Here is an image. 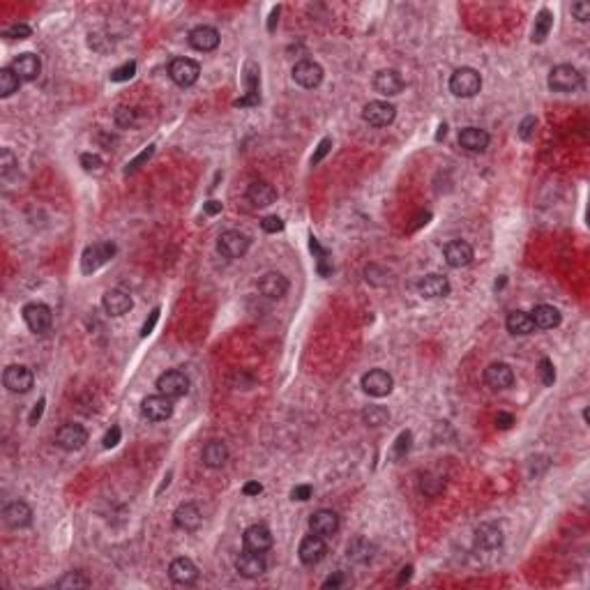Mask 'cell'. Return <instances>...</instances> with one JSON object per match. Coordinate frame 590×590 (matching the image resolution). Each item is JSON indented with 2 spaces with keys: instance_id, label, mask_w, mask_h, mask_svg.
Here are the masks:
<instances>
[{
  "instance_id": "9",
  "label": "cell",
  "mask_w": 590,
  "mask_h": 590,
  "mask_svg": "<svg viewBox=\"0 0 590 590\" xmlns=\"http://www.w3.org/2000/svg\"><path fill=\"white\" fill-rule=\"evenodd\" d=\"M55 442L58 447H62L65 452H77L88 442V431L81 427V424H62V427L55 431Z\"/></svg>"
},
{
  "instance_id": "47",
  "label": "cell",
  "mask_w": 590,
  "mask_h": 590,
  "mask_svg": "<svg viewBox=\"0 0 590 590\" xmlns=\"http://www.w3.org/2000/svg\"><path fill=\"white\" fill-rule=\"evenodd\" d=\"M535 132H538V118L525 116L521 120V125H519V136L523 138V141H530V138L535 136Z\"/></svg>"
},
{
  "instance_id": "14",
  "label": "cell",
  "mask_w": 590,
  "mask_h": 590,
  "mask_svg": "<svg viewBox=\"0 0 590 590\" xmlns=\"http://www.w3.org/2000/svg\"><path fill=\"white\" fill-rule=\"evenodd\" d=\"M325 553H328V547H325V538H318V535H309V538H304L300 542V551H298V556L300 560L304 562V565H318V562L325 558Z\"/></svg>"
},
{
  "instance_id": "21",
  "label": "cell",
  "mask_w": 590,
  "mask_h": 590,
  "mask_svg": "<svg viewBox=\"0 0 590 590\" xmlns=\"http://www.w3.org/2000/svg\"><path fill=\"white\" fill-rule=\"evenodd\" d=\"M403 79H401V74L396 72V69H381L374 77V88L378 95H383V97H394V95H399V92L403 90Z\"/></svg>"
},
{
  "instance_id": "30",
  "label": "cell",
  "mask_w": 590,
  "mask_h": 590,
  "mask_svg": "<svg viewBox=\"0 0 590 590\" xmlns=\"http://www.w3.org/2000/svg\"><path fill=\"white\" fill-rule=\"evenodd\" d=\"M503 544V530L496 523H482L475 530V547L484 551H496Z\"/></svg>"
},
{
  "instance_id": "15",
  "label": "cell",
  "mask_w": 590,
  "mask_h": 590,
  "mask_svg": "<svg viewBox=\"0 0 590 590\" xmlns=\"http://www.w3.org/2000/svg\"><path fill=\"white\" fill-rule=\"evenodd\" d=\"M173 523H175V528H180L184 533H194L201 528L203 514L194 503H182V505H178V510L173 512Z\"/></svg>"
},
{
  "instance_id": "58",
  "label": "cell",
  "mask_w": 590,
  "mask_h": 590,
  "mask_svg": "<svg viewBox=\"0 0 590 590\" xmlns=\"http://www.w3.org/2000/svg\"><path fill=\"white\" fill-rule=\"evenodd\" d=\"M44 403H46V399L42 396V399L35 403V408H33V413H30V418H28V422H30V424H37V420H40V418H42V413H44Z\"/></svg>"
},
{
  "instance_id": "51",
  "label": "cell",
  "mask_w": 590,
  "mask_h": 590,
  "mask_svg": "<svg viewBox=\"0 0 590 590\" xmlns=\"http://www.w3.org/2000/svg\"><path fill=\"white\" fill-rule=\"evenodd\" d=\"M261 228L265 230V233H282V230H284V221H282V217H277V215L263 217Z\"/></svg>"
},
{
  "instance_id": "2",
  "label": "cell",
  "mask_w": 590,
  "mask_h": 590,
  "mask_svg": "<svg viewBox=\"0 0 590 590\" xmlns=\"http://www.w3.org/2000/svg\"><path fill=\"white\" fill-rule=\"evenodd\" d=\"M116 256V245L106 240V243H95L83 249L81 254V272L83 274H92L97 272L101 265H106L111 258Z\"/></svg>"
},
{
  "instance_id": "8",
  "label": "cell",
  "mask_w": 590,
  "mask_h": 590,
  "mask_svg": "<svg viewBox=\"0 0 590 590\" xmlns=\"http://www.w3.org/2000/svg\"><path fill=\"white\" fill-rule=\"evenodd\" d=\"M249 249V238L240 230H224L217 240V252L224 258H243Z\"/></svg>"
},
{
  "instance_id": "22",
  "label": "cell",
  "mask_w": 590,
  "mask_h": 590,
  "mask_svg": "<svg viewBox=\"0 0 590 590\" xmlns=\"http://www.w3.org/2000/svg\"><path fill=\"white\" fill-rule=\"evenodd\" d=\"M309 528L313 535H318V538H332V535L339 530V516L332 510H318L311 514Z\"/></svg>"
},
{
  "instance_id": "40",
  "label": "cell",
  "mask_w": 590,
  "mask_h": 590,
  "mask_svg": "<svg viewBox=\"0 0 590 590\" xmlns=\"http://www.w3.org/2000/svg\"><path fill=\"white\" fill-rule=\"evenodd\" d=\"M420 489H422V494H427V496H438L442 489H445V479L442 477H436V475H422V482H420Z\"/></svg>"
},
{
  "instance_id": "29",
  "label": "cell",
  "mask_w": 590,
  "mask_h": 590,
  "mask_svg": "<svg viewBox=\"0 0 590 590\" xmlns=\"http://www.w3.org/2000/svg\"><path fill=\"white\" fill-rule=\"evenodd\" d=\"M418 291L422 298H427V300L445 298L450 293V282H447V277H442V274H427L418 284Z\"/></svg>"
},
{
  "instance_id": "7",
  "label": "cell",
  "mask_w": 590,
  "mask_h": 590,
  "mask_svg": "<svg viewBox=\"0 0 590 590\" xmlns=\"http://www.w3.org/2000/svg\"><path fill=\"white\" fill-rule=\"evenodd\" d=\"M23 321H26V325L30 328V332H35V335H44V332L53 325V313L46 304L30 302L23 307Z\"/></svg>"
},
{
  "instance_id": "16",
  "label": "cell",
  "mask_w": 590,
  "mask_h": 590,
  "mask_svg": "<svg viewBox=\"0 0 590 590\" xmlns=\"http://www.w3.org/2000/svg\"><path fill=\"white\" fill-rule=\"evenodd\" d=\"M169 579L178 586H191L199 579V567L194 565L191 558H175L169 565Z\"/></svg>"
},
{
  "instance_id": "41",
  "label": "cell",
  "mask_w": 590,
  "mask_h": 590,
  "mask_svg": "<svg viewBox=\"0 0 590 590\" xmlns=\"http://www.w3.org/2000/svg\"><path fill=\"white\" fill-rule=\"evenodd\" d=\"M90 586V579L83 574V572H67L60 581H58V588H88Z\"/></svg>"
},
{
  "instance_id": "62",
  "label": "cell",
  "mask_w": 590,
  "mask_h": 590,
  "mask_svg": "<svg viewBox=\"0 0 590 590\" xmlns=\"http://www.w3.org/2000/svg\"><path fill=\"white\" fill-rule=\"evenodd\" d=\"M411 572H413V567H411V565H408V567H403V569H401V577H399V581H396V586H403L406 581L411 579Z\"/></svg>"
},
{
  "instance_id": "34",
  "label": "cell",
  "mask_w": 590,
  "mask_h": 590,
  "mask_svg": "<svg viewBox=\"0 0 590 590\" xmlns=\"http://www.w3.org/2000/svg\"><path fill=\"white\" fill-rule=\"evenodd\" d=\"M530 318H533V325L540 330H553L560 325V311L556 307H551V304H540V307H535Z\"/></svg>"
},
{
  "instance_id": "49",
  "label": "cell",
  "mask_w": 590,
  "mask_h": 590,
  "mask_svg": "<svg viewBox=\"0 0 590 590\" xmlns=\"http://www.w3.org/2000/svg\"><path fill=\"white\" fill-rule=\"evenodd\" d=\"M152 155H155V145L150 143V145H148V148H145V150H143L141 155H138V157H134V160L127 164L125 173H134V171H138V169H141V166H143V164H145L148 160H150Z\"/></svg>"
},
{
  "instance_id": "6",
  "label": "cell",
  "mask_w": 590,
  "mask_h": 590,
  "mask_svg": "<svg viewBox=\"0 0 590 590\" xmlns=\"http://www.w3.org/2000/svg\"><path fill=\"white\" fill-rule=\"evenodd\" d=\"M169 77L173 79V83H178L180 88H189L199 81L201 67H199V62L191 58H175L169 65Z\"/></svg>"
},
{
  "instance_id": "57",
  "label": "cell",
  "mask_w": 590,
  "mask_h": 590,
  "mask_svg": "<svg viewBox=\"0 0 590 590\" xmlns=\"http://www.w3.org/2000/svg\"><path fill=\"white\" fill-rule=\"evenodd\" d=\"M514 424V415H510V413H498L496 415V427L498 429H510Z\"/></svg>"
},
{
  "instance_id": "24",
  "label": "cell",
  "mask_w": 590,
  "mask_h": 590,
  "mask_svg": "<svg viewBox=\"0 0 590 590\" xmlns=\"http://www.w3.org/2000/svg\"><path fill=\"white\" fill-rule=\"evenodd\" d=\"M258 291L270 300H282L286 291H289V279H286L282 272H265L261 279H258Z\"/></svg>"
},
{
  "instance_id": "10",
  "label": "cell",
  "mask_w": 590,
  "mask_h": 590,
  "mask_svg": "<svg viewBox=\"0 0 590 590\" xmlns=\"http://www.w3.org/2000/svg\"><path fill=\"white\" fill-rule=\"evenodd\" d=\"M141 413H143V418L150 422H164L173 415V403L169 396L152 394V396H145L141 401Z\"/></svg>"
},
{
  "instance_id": "52",
  "label": "cell",
  "mask_w": 590,
  "mask_h": 590,
  "mask_svg": "<svg viewBox=\"0 0 590 590\" xmlns=\"http://www.w3.org/2000/svg\"><path fill=\"white\" fill-rule=\"evenodd\" d=\"M332 150V138H323V141L318 143V148H316V152L311 155V164H321L323 160H325V155Z\"/></svg>"
},
{
  "instance_id": "46",
  "label": "cell",
  "mask_w": 590,
  "mask_h": 590,
  "mask_svg": "<svg viewBox=\"0 0 590 590\" xmlns=\"http://www.w3.org/2000/svg\"><path fill=\"white\" fill-rule=\"evenodd\" d=\"M30 35H33V28L28 26V23H14V26H9L7 30H5L7 40H28Z\"/></svg>"
},
{
  "instance_id": "12",
  "label": "cell",
  "mask_w": 590,
  "mask_h": 590,
  "mask_svg": "<svg viewBox=\"0 0 590 590\" xmlns=\"http://www.w3.org/2000/svg\"><path fill=\"white\" fill-rule=\"evenodd\" d=\"M394 381L392 376L383 372V369H372V372H367L362 376V390L369 396H387L392 392Z\"/></svg>"
},
{
  "instance_id": "23",
  "label": "cell",
  "mask_w": 590,
  "mask_h": 590,
  "mask_svg": "<svg viewBox=\"0 0 590 590\" xmlns=\"http://www.w3.org/2000/svg\"><path fill=\"white\" fill-rule=\"evenodd\" d=\"M243 542H245V549L263 553V551H267V549L272 547V533L267 530V525L254 523V525H249V528L245 530Z\"/></svg>"
},
{
  "instance_id": "19",
  "label": "cell",
  "mask_w": 590,
  "mask_h": 590,
  "mask_svg": "<svg viewBox=\"0 0 590 590\" xmlns=\"http://www.w3.org/2000/svg\"><path fill=\"white\" fill-rule=\"evenodd\" d=\"M442 256L450 267H466L473 263V247L464 240H452L442 247Z\"/></svg>"
},
{
  "instance_id": "54",
  "label": "cell",
  "mask_w": 590,
  "mask_h": 590,
  "mask_svg": "<svg viewBox=\"0 0 590 590\" xmlns=\"http://www.w3.org/2000/svg\"><path fill=\"white\" fill-rule=\"evenodd\" d=\"M311 494H313V489H311L309 484H298V486H295L293 491H291V498H293V501L304 503V501H309Z\"/></svg>"
},
{
  "instance_id": "17",
  "label": "cell",
  "mask_w": 590,
  "mask_h": 590,
  "mask_svg": "<svg viewBox=\"0 0 590 590\" xmlns=\"http://www.w3.org/2000/svg\"><path fill=\"white\" fill-rule=\"evenodd\" d=\"M484 383L491 390H507L514 383V372L510 364L505 362H491L484 369Z\"/></svg>"
},
{
  "instance_id": "28",
  "label": "cell",
  "mask_w": 590,
  "mask_h": 590,
  "mask_svg": "<svg viewBox=\"0 0 590 590\" xmlns=\"http://www.w3.org/2000/svg\"><path fill=\"white\" fill-rule=\"evenodd\" d=\"M245 88H247V95L235 99V106H254L261 101V95H258V67L256 62L249 60L245 65Z\"/></svg>"
},
{
  "instance_id": "4",
  "label": "cell",
  "mask_w": 590,
  "mask_h": 590,
  "mask_svg": "<svg viewBox=\"0 0 590 590\" xmlns=\"http://www.w3.org/2000/svg\"><path fill=\"white\" fill-rule=\"evenodd\" d=\"M157 390H160V394L169 396V399H178V396H184L189 392V378L180 369H171V372H164L157 378Z\"/></svg>"
},
{
  "instance_id": "45",
  "label": "cell",
  "mask_w": 590,
  "mask_h": 590,
  "mask_svg": "<svg viewBox=\"0 0 590 590\" xmlns=\"http://www.w3.org/2000/svg\"><path fill=\"white\" fill-rule=\"evenodd\" d=\"M134 123H136V111L129 108V106H118V111H116V125L123 127V129H129Z\"/></svg>"
},
{
  "instance_id": "32",
  "label": "cell",
  "mask_w": 590,
  "mask_h": 590,
  "mask_svg": "<svg viewBox=\"0 0 590 590\" xmlns=\"http://www.w3.org/2000/svg\"><path fill=\"white\" fill-rule=\"evenodd\" d=\"M247 199L254 203L256 208H267V206H272V203L277 201V189L272 187L270 182H265V180H256L249 184V189H247Z\"/></svg>"
},
{
  "instance_id": "31",
  "label": "cell",
  "mask_w": 590,
  "mask_h": 590,
  "mask_svg": "<svg viewBox=\"0 0 590 590\" xmlns=\"http://www.w3.org/2000/svg\"><path fill=\"white\" fill-rule=\"evenodd\" d=\"M459 145L468 152H484L489 145V134L479 127H466L459 132Z\"/></svg>"
},
{
  "instance_id": "53",
  "label": "cell",
  "mask_w": 590,
  "mask_h": 590,
  "mask_svg": "<svg viewBox=\"0 0 590 590\" xmlns=\"http://www.w3.org/2000/svg\"><path fill=\"white\" fill-rule=\"evenodd\" d=\"M572 14H574L577 21L586 23L590 18V3H584V0H579V3L572 5Z\"/></svg>"
},
{
  "instance_id": "3",
  "label": "cell",
  "mask_w": 590,
  "mask_h": 590,
  "mask_svg": "<svg viewBox=\"0 0 590 590\" xmlns=\"http://www.w3.org/2000/svg\"><path fill=\"white\" fill-rule=\"evenodd\" d=\"M584 86V77L572 65H556L549 74V88L553 92H574Z\"/></svg>"
},
{
  "instance_id": "48",
  "label": "cell",
  "mask_w": 590,
  "mask_h": 590,
  "mask_svg": "<svg viewBox=\"0 0 590 590\" xmlns=\"http://www.w3.org/2000/svg\"><path fill=\"white\" fill-rule=\"evenodd\" d=\"M540 376H542V383L544 385H553L556 383V369H553V362L549 357H542L540 360Z\"/></svg>"
},
{
  "instance_id": "33",
  "label": "cell",
  "mask_w": 590,
  "mask_h": 590,
  "mask_svg": "<svg viewBox=\"0 0 590 590\" xmlns=\"http://www.w3.org/2000/svg\"><path fill=\"white\" fill-rule=\"evenodd\" d=\"M201 461H203V466H208V468H221V466H226V461H228V447H226V442H221V440H210L206 447H203L201 452Z\"/></svg>"
},
{
  "instance_id": "1",
  "label": "cell",
  "mask_w": 590,
  "mask_h": 590,
  "mask_svg": "<svg viewBox=\"0 0 590 590\" xmlns=\"http://www.w3.org/2000/svg\"><path fill=\"white\" fill-rule=\"evenodd\" d=\"M479 88H482V77L473 67H459L450 77V92L455 97H464V99L475 97Z\"/></svg>"
},
{
  "instance_id": "61",
  "label": "cell",
  "mask_w": 590,
  "mask_h": 590,
  "mask_svg": "<svg viewBox=\"0 0 590 590\" xmlns=\"http://www.w3.org/2000/svg\"><path fill=\"white\" fill-rule=\"evenodd\" d=\"M261 491H263V486L258 484V482H247V484H245V489H243V494H245V496H258Z\"/></svg>"
},
{
  "instance_id": "36",
  "label": "cell",
  "mask_w": 590,
  "mask_h": 590,
  "mask_svg": "<svg viewBox=\"0 0 590 590\" xmlns=\"http://www.w3.org/2000/svg\"><path fill=\"white\" fill-rule=\"evenodd\" d=\"M551 28H553V14L549 12V9H542V12L538 14V18H535V26H533V42L542 44L549 37Z\"/></svg>"
},
{
  "instance_id": "25",
  "label": "cell",
  "mask_w": 590,
  "mask_h": 590,
  "mask_svg": "<svg viewBox=\"0 0 590 590\" xmlns=\"http://www.w3.org/2000/svg\"><path fill=\"white\" fill-rule=\"evenodd\" d=\"M101 307H104V311L108 313V316H123V313H127L129 309L134 307V300L127 291L113 289L101 298Z\"/></svg>"
},
{
  "instance_id": "11",
  "label": "cell",
  "mask_w": 590,
  "mask_h": 590,
  "mask_svg": "<svg viewBox=\"0 0 590 590\" xmlns=\"http://www.w3.org/2000/svg\"><path fill=\"white\" fill-rule=\"evenodd\" d=\"M394 116H396V108L390 104V101H383V99L369 101V104L362 108L364 123H369L372 127H387L394 120Z\"/></svg>"
},
{
  "instance_id": "55",
  "label": "cell",
  "mask_w": 590,
  "mask_h": 590,
  "mask_svg": "<svg viewBox=\"0 0 590 590\" xmlns=\"http://www.w3.org/2000/svg\"><path fill=\"white\" fill-rule=\"evenodd\" d=\"M157 321H160V307H155V309L150 311V316H148V321L143 323V328H141V337H148V335H150V332L155 330V325H157Z\"/></svg>"
},
{
  "instance_id": "50",
  "label": "cell",
  "mask_w": 590,
  "mask_h": 590,
  "mask_svg": "<svg viewBox=\"0 0 590 590\" xmlns=\"http://www.w3.org/2000/svg\"><path fill=\"white\" fill-rule=\"evenodd\" d=\"M81 166L86 171H101V166H104V162H101V157L99 155H95V152H86V155H81Z\"/></svg>"
},
{
  "instance_id": "42",
  "label": "cell",
  "mask_w": 590,
  "mask_h": 590,
  "mask_svg": "<svg viewBox=\"0 0 590 590\" xmlns=\"http://www.w3.org/2000/svg\"><path fill=\"white\" fill-rule=\"evenodd\" d=\"M411 445H413V433L411 431H401L399 436H396L394 445H392V457L394 459H403L411 452Z\"/></svg>"
},
{
  "instance_id": "26",
  "label": "cell",
  "mask_w": 590,
  "mask_h": 590,
  "mask_svg": "<svg viewBox=\"0 0 590 590\" xmlns=\"http://www.w3.org/2000/svg\"><path fill=\"white\" fill-rule=\"evenodd\" d=\"M9 67L14 69V74L21 81H35L37 77H40V72H42V62H40V58H37L35 53H21V55H16V58L12 60Z\"/></svg>"
},
{
  "instance_id": "39",
  "label": "cell",
  "mask_w": 590,
  "mask_h": 590,
  "mask_svg": "<svg viewBox=\"0 0 590 590\" xmlns=\"http://www.w3.org/2000/svg\"><path fill=\"white\" fill-rule=\"evenodd\" d=\"M372 551H374V547L362 538H357L348 544V558L355 562H369L372 560Z\"/></svg>"
},
{
  "instance_id": "63",
  "label": "cell",
  "mask_w": 590,
  "mask_h": 590,
  "mask_svg": "<svg viewBox=\"0 0 590 590\" xmlns=\"http://www.w3.org/2000/svg\"><path fill=\"white\" fill-rule=\"evenodd\" d=\"M277 16H279V7H274L272 9V14H270V21H267V30H274V23H277Z\"/></svg>"
},
{
  "instance_id": "13",
  "label": "cell",
  "mask_w": 590,
  "mask_h": 590,
  "mask_svg": "<svg viewBox=\"0 0 590 590\" xmlns=\"http://www.w3.org/2000/svg\"><path fill=\"white\" fill-rule=\"evenodd\" d=\"M293 79H295L298 86L307 88V90L318 88L321 81H323V67L313 60H300L293 67Z\"/></svg>"
},
{
  "instance_id": "20",
  "label": "cell",
  "mask_w": 590,
  "mask_h": 590,
  "mask_svg": "<svg viewBox=\"0 0 590 590\" xmlns=\"http://www.w3.org/2000/svg\"><path fill=\"white\" fill-rule=\"evenodd\" d=\"M3 521L9 528H26L33 521V510L30 505L23 501H12L3 507Z\"/></svg>"
},
{
  "instance_id": "43",
  "label": "cell",
  "mask_w": 590,
  "mask_h": 590,
  "mask_svg": "<svg viewBox=\"0 0 590 590\" xmlns=\"http://www.w3.org/2000/svg\"><path fill=\"white\" fill-rule=\"evenodd\" d=\"M16 166H18V162H16L14 152L9 150V148H3V150H0V175H3V178H9V175L16 171Z\"/></svg>"
},
{
  "instance_id": "18",
  "label": "cell",
  "mask_w": 590,
  "mask_h": 590,
  "mask_svg": "<svg viewBox=\"0 0 590 590\" xmlns=\"http://www.w3.org/2000/svg\"><path fill=\"white\" fill-rule=\"evenodd\" d=\"M235 569H238V574L245 577V579H258V577L265 574V560L258 551L247 549L245 553H240L238 556Z\"/></svg>"
},
{
  "instance_id": "56",
  "label": "cell",
  "mask_w": 590,
  "mask_h": 590,
  "mask_svg": "<svg viewBox=\"0 0 590 590\" xmlns=\"http://www.w3.org/2000/svg\"><path fill=\"white\" fill-rule=\"evenodd\" d=\"M120 436H123V431H120V427H111L108 431H106V436H104V447L106 450H111V447H116L118 442H120Z\"/></svg>"
},
{
  "instance_id": "64",
  "label": "cell",
  "mask_w": 590,
  "mask_h": 590,
  "mask_svg": "<svg viewBox=\"0 0 590 590\" xmlns=\"http://www.w3.org/2000/svg\"><path fill=\"white\" fill-rule=\"evenodd\" d=\"M445 134H447V127H445V125H440V127H438V134H436V138L440 141V138L445 136Z\"/></svg>"
},
{
  "instance_id": "59",
  "label": "cell",
  "mask_w": 590,
  "mask_h": 590,
  "mask_svg": "<svg viewBox=\"0 0 590 590\" xmlns=\"http://www.w3.org/2000/svg\"><path fill=\"white\" fill-rule=\"evenodd\" d=\"M203 210H206V215L215 217V215H219L221 210H224V206H221V201H208L206 206H203Z\"/></svg>"
},
{
  "instance_id": "38",
  "label": "cell",
  "mask_w": 590,
  "mask_h": 590,
  "mask_svg": "<svg viewBox=\"0 0 590 590\" xmlns=\"http://www.w3.org/2000/svg\"><path fill=\"white\" fill-rule=\"evenodd\" d=\"M21 86V79L16 77L12 67L0 69V97H12Z\"/></svg>"
},
{
  "instance_id": "5",
  "label": "cell",
  "mask_w": 590,
  "mask_h": 590,
  "mask_svg": "<svg viewBox=\"0 0 590 590\" xmlns=\"http://www.w3.org/2000/svg\"><path fill=\"white\" fill-rule=\"evenodd\" d=\"M3 383H5V387L9 392L26 394V392L33 390L35 376L26 364H9L5 369V374H3Z\"/></svg>"
},
{
  "instance_id": "37",
  "label": "cell",
  "mask_w": 590,
  "mask_h": 590,
  "mask_svg": "<svg viewBox=\"0 0 590 590\" xmlns=\"http://www.w3.org/2000/svg\"><path fill=\"white\" fill-rule=\"evenodd\" d=\"M362 422L367 427H383L390 422V411L385 406H367L362 411Z\"/></svg>"
},
{
  "instance_id": "60",
  "label": "cell",
  "mask_w": 590,
  "mask_h": 590,
  "mask_svg": "<svg viewBox=\"0 0 590 590\" xmlns=\"http://www.w3.org/2000/svg\"><path fill=\"white\" fill-rule=\"evenodd\" d=\"M341 584H344V574H341V572H337L335 577L325 579V584H323V588H339Z\"/></svg>"
},
{
  "instance_id": "44",
  "label": "cell",
  "mask_w": 590,
  "mask_h": 590,
  "mask_svg": "<svg viewBox=\"0 0 590 590\" xmlns=\"http://www.w3.org/2000/svg\"><path fill=\"white\" fill-rule=\"evenodd\" d=\"M136 74V62L134 60H127L123 62L120 67H116L113 72H111V81L113 83H123V81H129Z\"/></svg>"
},
{
  "instance_id": "27",
  "label": "cell",
  "mask_w": 590,
  "mask_h": 590,
  "mask_svg": "<svg viewBox=\"0 0 590 590\" xmlns=\"http://www.w3.org/2000/svg\"><path fill=\"white\" fill-rule=\"evenodd\" d=\"M189 44L196 51H203V53L215 51L219 46V33L212 26H196L189 33Z\"/></svg>"
},
{
  "instance_id": "35",
  "label": "cell",
  "mask_w": 590,
  "mask_h": 590,
  "mask_svg": "<svg viewBox=\"0 0 590 590\" xmlns=\"http://www.w3.org/2000/svg\"><path fill=\"white\" fill-rule=\"evenodd\" d=\"M505 325H507V330L512 332V335H519V337H523V335H530V332L535 330L530 313H525V311H521V309L512 311L510 316H507Z\"/></svg>"
}]
</instances>
